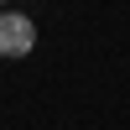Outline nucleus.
Masks as SVG:
<instances>
[{"mask_svg": "<svg viewBox=\"0 0 130 130\" xmlns=\"http://www.w3.org/2000/svg\"><path fill=\"white\" fill-rule=\"evenodd\" d=\"M37 47V21L26 10H0V57H26Z\"/></svg>", "mask_w": 130, "mask_h": 130, "instance_id": "obj_1", "label": "nucleus"}, {"mask_svg": "<svg viewBox=\"0 0 130 130\" xmlns=\"http://www.w3.org/2000/svg\"><path fill=\"white\" fill-rule=\"evenodd\" d=\"M0 5H5V0H0Z\"/></svg>", "mask_w": 130, "mask_h": 130, "instance_id": "obj_2", "label": "nucleus"}]
</instances>
